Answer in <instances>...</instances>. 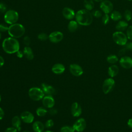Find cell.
Returning a JSON list of instances; mask_svg holds the SVG:
<instances>
[{
	"label": "cell",
	"instance_id": "1",
	"mask_svg": "<svg viewBox=\"0 0 132 132\" xmlns=\"http://www.w3.org/2000/svg\"><path fill=\"white\" fill-rule=\"evenodd\" d=\"M2 48L4 51L9 54L16 53L20 50V44L16 38L8 37L5 38L2 42Z\"/></svg>",
	"mask_w": 132,
	"mask_h": 132
},
{
	"label": "cell",
	"instance_id": "2",
	"mask_svg": "<svg viewBox=\"0 0 132 132\" xmlns=\"http://www.w3.org/2000/svg\"><path fill=\"white\" fill-rule=\"evenodd\" d=\"M75 19L78 24L82 26H89L93 21V15L90 11L80 9L75 14Z\"/></svg>",
	"mask_w": 132,
	"mask_h": 132
},
{
	"label": "cell",
	"instance_id": "3",
	"mask_svg": "<svg viewBox=\"0 0 132 132\" xmlns=\"http://www.w3.org/2000/svg\"><path fill=\"white\" fill-rule=\"evenodd\" d=\"M8 32L10 37L16 39L19 38L24 35L25 28L21 24L16 23L9 26Z\"/></svg>",
	"mask_w": 132,
	"mask_h": 132
},
{
	"label": "cell",
	"instance_id": "4",
	"mask_svg": "<svg viewBox=\"0 0 132 132\" xmlns=\"http://www.w3.org/2000/svg\"><path fill=\"white\" fill-rule=\"evenodd\" d=\"M45 94L42 89L39 87H32L28 90V95L33 101H38L42 100Z\"/></svg>",
	"mask_w": 132,
	"mask_h": 132
},
{
	"label": "cell",
	"instance_id": "5",
	"mask_svg": "<svg viewBox=\"0 0 132 132\" xmlns=\"http://www.w3.org/2000/svg\"><path fill=\"white\" fill-rule=\"evenodd\" d=\"M4 19L6 23L11 25L16 23L19 19V14L14 10H9L5 13Z\"/></svg>",
	"mask_w": 132,
	"mask_h": 132
},
{
	"label": "cell",
	"instance_id": "6",
	"mask_svg": "<svg viewBox=\"0 0 132 132\" xmlns=\"http://www.w3.org/2000/svg\"><path fill=\"white\" fill-rule=\"evenodd\" d=\"M112 39L114 42L119 45H125L127 42L126 35L122 31H117L112 35Z\"/></svg>",
	"mask_w": 132,
	"mask_h": 132
},
{
	"label": "cell",
	"instance_id": "7",
	"mask_svg": "<svg viewBox=\"0 0 132 132\" xmlns=\"http://www.w3.org/2000/svg\"><path fill=\"white\" fill-rule=\"evenodd\" d=\"M114 80L111 78H109L105 80L103 84V91L105 94H108L112 91L114 86Z\"/></svg>",
	"mask_w": 132,
	"mask_h": 132
},
{
	"label": "cell",
	"instance_id": "8",
	"mask_svg": "<svg viewBox=\"0 0 132 132\" xmlns=\"http://www.w3.org/2000/svg\"><path fill=\"white\" fill-rule=\"evenodd\" d=\"M100 7L102 11L105 13V14H108L112 11L113 6L111 1L108 0H104L101 2Z\"/></svg>",
	"mask_w": 132,
	"mask_h": 132
},
{
	"label": "cell",
	"instance_id": "9",
	"mask_svg": "<svg viewBox=\"0 0 132 132\" xmlns=\"http://www.w3.org/2000/svg\"><path fill=\"white\" fill-rule=\"evenodd\" d=\"M63 38V34L59 31H55L51 32L48 35V39L49 40L54 43H58L60 42Z\"/></svg>",
	"mask_w": 132,
	"mask_h": 132
},
{
	"label": "cell",
	"instance_id": "10",
	"mask_svg": "<svg viewBox=\"0 0 132 132\" xmlns=\"http://www.w3.org/2000/svg\"><path fill=\"white\" fill-rule=\"evenodd\" d=\"M73 127L75 131L77 132H82L86 128V122L84 119L80 118L75 121Z\"/></svg>",
	"mask_w": 132,
	"mask_h": 132
},
{
	"label": "cell",
	"instance_id": "11",
	"mask_svg": "<svg viewBox=\"0 0 132 132\" xmlns=\"http://www.w3.org/2000/svg\"><path fill=\"white\" fill-rule=\"evenodd\" d=\"M42 102L43 106L45 108L49 109L53 108L55 104V100L52 95H46L42 98Z\"/></svg>",
	"mask_w": 132,
	"mask_h": 132
},
{
	"label": "cell",
	"instance_id": "12",
	"mask_svg": "<svg viewBox=\"0 0 132 132\" xmlns=\"http://www.w3.org/2000/svg\"><path fill=\"white\" fill-rule=\"evenodd\" d=\"M69 70L71 73L75 76H80L83 74L82 68L77 64L73 63L70 64Z\"/></svg>",
	"mask_w": 132,
	"mask_h": 132
},
{
	"label": "cell",
	"instance_id": "13",
	"mask_svg": "<svg viewBox=\"0 0 132 132\" xmlns=\"http://www.w3.org/2000/svg\"><path fill=\"white\" fill-rule=\"evenodd\" d=\"M20 118L23 122L29 124L34 121V116L31 112L28 111H25L21 114Z\"/></svg>",
	"mask_w": 132,
	"mask_h": 132
},
{
	"label": "cell",
	"instance_id": "14",
	"mask_svg": "<svg viewBox=\"0 0 132 132\" xmlns=\"http://www.w3.org/2000/svg\"><path fill=\"white\" fill-rule=\"evenodd\" d=\"M41 88L44 93L47 95H53L55 94L56 90L52 86L45 83H42L41 85Z\"/></svg>",
	"mask_w": 132,
	"mask_h": 132
},
{
	"label": "cell",
	"instance_id": "15",
	"mask_svg": "<svg viewBox=\"0 0 132 132\" xmlns=\"http://www.w3.org/2000/svg\"><path fill=\"white\" fill-rule=\"evenodd\" d=\"M121 65L125 69H130L132 67V58L128 56H123L120 60Z\"/></svg>",
	"mask_w": 132,
	"mask_h": 132
},
{
	"label": "cell",
	"instance_id": "16",
	"mask_svg": "<svg viewBox=\"0 0 132 132\" xmlns=\"http://www.w3.org/2000/svg\"><path fill=\"white\" fill-rule=\"evenodd\" d=\"M63 17L67 20H72L75 16V13L72 9L69 7H65L62 11Z\"/></svg>",
	"mask_w": 132,
	"mask_h": 132
},
{
	"label": "cell",
	"instance_id": "17",
	"mask_svg": "<svg viewBox=\"0 0 132 132\" xmlns=\"http://www.w3.org/2000/svg\"><path fill=\"white\" fill-rule=\"evenodd\" d=\"M82 110L80 105L77 102H74L71 106V113L73 117H78L81 114Z\"/></svg>",
	"mask_w": 132,
	"mask_h": 132
},
{
	"label": "cell",
	"instance_id": "18",
	"mask_svg": "<svg viewBox=\"0 0 132 132\" xmlns=\"http://www.w3.org/2000/svg\"><path fill=\"white\" fill-rule=\"evenodd\" d=\"M52 71L55 74H61L64 72L65 67L62 63H56L52 67Z\"/></svg>",
	"mask_w": 132,
	"mask_h": 132
},
{
	"label": "cell",
	"instance_id": "19",
	"mask_svg": "<svg viewBox=\"0 0 132 132\" xmlns=\"http://www.w3.org/2000/svg\"><path fill=\"white\" fill-rule=\"evenodd\" d=\"M44 125L40 121H35L32 124V129L34 132H43L44 129Z\"/></svg>",
	"mask_w": 132,
	"mask_h": 132
},
{
	"label": "cell",
	"instance_id": "20",
	"mask_svg": "<svg viewBox=\"0 0 132 132\" xmlns=\"http://www.w3.org/2000/svg\"><path fill=\"white\" fill-rule=\"evenodd\" d=\"M23 53L25 57L28 60H32L34 55L33 51L31 47H30L29 46H26L23 50Z\"/></svg>",
	"mask_w": 132,
	"mask_h": 132
},
{
	"label": "cell",
	"instance_id": "21",
	"mask_svg": "<svg viewBox=\"0 0 132 132\" xmlns=\"http://www.w3.org/2000/svg\"><path fill=\"white\" fill-rule=\"evenodd\" d=\"M11 123L13 127L15 128L18 131H20L21 127V119L18 116H14L12 118Z\"/></svg>",
	"mask_w": 132,
	"mask_h": 132
},
{
	"label": "cell",
	"instance_id": "22",
	"mask_svg": "<svg viewBox=\"0 0 132 132\" xmlns=\"http://www.w3.org/2000/svg\"><path fill=\"white\" fill-rule=\"evenodd\" d=\"M128 24L125 21H119L116 26V28L118 31H122L127 28Z\"/></svg>",
	"mask_w": 132,
	"mask_h": 132
},
{
	"label": "cell",
	"instance_id": "23",
	"mask_svg": "<svg viewBox=\"0 0 132 132\" xmlns=\"http://www.w3.org/2000/svg\"><path fill=\"white\" fill-rule=\"evenodd\" d=\"M119 68L117 65H112L110 67H109L108 69V74L111 77H113L115 76H116L118 73H119Z\"/></svg>",
	"mask_w": 132,
	"mask_h": 132
},
{
	"label": "cell",
	"instance_id": "24",
	"mask_svg": "<svg viewBox=\"0 0 132 132\" xmlns=\"http://www.w3.org/2000/svg\"><path fill=\"white\" fill-rule=\"evenodd\" d=\"M78 23L76 22V21H70L68 25V30L71 32H75L78 29Z\"/></svg>",
	"mask_w": 132,
	"mask_h": 132
},
{
	"label": "cell",
	"instance_id": "25",
	"mask_svg": "<svg viewBox=\"0 0 132 132\" xmlns=\"http://www.w3.org/2000/svg\"><path fill=\"white\" fill-rule=\"evenodd\" d=\"M84 6L85 9L90 11L94 7V3L93 0H84Z\"/></svg>",
	"mask_w": 132,
	"mask_h": 132
},
{
	"label": "cell",
	"instance_id": "26",
	"mask_svg": "<svg viewBox=\"0 0 132 132\" xmlns=\"http://www.w3.org/2000/svg\"><path fill=\"white\" fill-rule=\"evenodd\" d=\"M122 15L118 11H113L110 14V18L114 21H118L122 19Z\"/></svg>",
	"mask_w": 132,
	"mask_h": 132
},
{
	"label": "cell",
	"instance_id": "27",
	"mask_svg": "<svg viewBox=\"0 0 132 132\" xmlns=\"http://www.w3.org/2000/svg\"><path fill=\"white\" fill-rule=\"evenodd\" d=\"M36 114L39 117H43L46 114L48 111L46 108L42 107H38L36 110Z\"/></svg>",
	"mask_w": 132,
	"mask_h": 132
},
{
	"label": "cell",
	"instance_id": "28",
	"mask_svg": "<svg viewBox=\"0 0 132 132\" xmlns=\"http://www.w3.org/2000/svg\"><path fill=\"white\" fill-rule=\"evenodd\" d=\"M107 61L111 64H114L118 61V58L114 55H110L107 58Z\"/></svg>",
	"mask_w": 132,
	"mask_h": 132
},
{
	"label": "cell",
	"instance_id": "29",
	"mask_svg": "<svg viewBox=\"0 0 132 132\" xmlns=\"http://www.w3.org/2000/svg\"><path fill=\"white\" fill-rule=\"evenodd\" d=\"M75 130L74 127L70 126H63L60 128V132H74Z\"/></svg>",
	"mask_w": 132,
	"mask_h": 132
},
{
	"label": "cell",
	"instance_id": "30",
	"mask_svg": "<svg viewBox=\"0 0 132 132\" xmlns=\"http://www.w3.org/2000/svg\"><path fill=\"white\" fill-rule=\"evenodd\" d=\"M124 17L127 21H129L132 19V13L129 10H126L124 13Z\"/></svg>",
	"mask_w": 132,
	"mask_h": 132
},
{
	"label": "cell",
	"instance_id": "31",
	"mask_svg": "<svg viewBox=\"0 0 132 132\" xmlns=\"http://www.w3.org/2000/svg\"><path fill=\"white\" fill-rule=\"evenodd\" d=\"M109 16L108 14H105L102 18V22L104 25H107L109 22Z\"/></svg>",
	"mask_w": 132,
	"mask_h": 132
},
{
	"label": "cell",
	"instance_id": "32",
	"mask_svg": "<svg viewBox=\"0 0 132 132\" xmlns=\"http://www.w3.org/2000/svg\"><path fill=\"white\" fill-rule=\"evenodd\" d=\"M126 36L127 39L132 40V26H129L127 27L126 30Z\"/></svg>",
	"mask_w": 132,
	"mask_h": 132
},
{
	"label": "cell",
	"instance_id": "33",
	"mask_svg": "<svg viewBox=\"0 0 132 132\" xmlns=\"http://www.w3.org/2000/svg\"><path fill=\"white\" fill-rule=\"evenodd\" d=\"M38 38L41 41H45L48 39V36L45 33H40L38 35Z\"/></svg>",
	"mask_w": 132,
	"mask_h": 132
},
{
	"label": "cell",
	"instance_id": "34",
	"mask_svg": "<svg viewBox=\"0 0 132 132\" xmlns=\"http://www.w3.org/2000/svg\"><path fill=\"white\" fill-rule=\"evenodd\" d=\"M54 121H53V120L49 119L46 121L44 126L46 128H50L54 126Z\"/></svg>",
	"mask_w": 132,
	"mask_h": 132
},
{
	"label": "cell",
	"instance_id": "35",
	"mask_svg": "<svg viewBox=\"0 0 132 132\" xmlns=\"http://www.w3.org/2000/svg\"><path fill=\"white\" fill-rule=\"evenodd\" d=\"M92 15L93 16H94L96 18H99L102 16V13L100 10H96L93 12Z\"/></svg>",
	"mask_w": 132,
	"mask_h": 132
},
{
	"label": "cell",
	"instance_id": "36",
	"mask_svg": "<svg viewBox=\"0 0 132 132\" xmlns=\"http://www.w3.org/2000/svg\"><path fill=\"white\" fill-rule=\"evenodd\" d=\"M23 43L26 46H29L30 43V39L28 36H25L23 38Z\"/></svg>",
	"mask_w": 132,
	"mask_h": 132
},
{
	"label": "cell",
	"instance_id": "37",
	"mask_svg": "<svg viewBox=\"0 0 132 132\" xmlns=\"http://www.w3.org/2000/svg\"><path fill=\"white\" fill-rule=\"evenodd\" d=\"M7 9V6L3 3H0V12H6Z\"/></svg>",
	"mask_w": 132,
	"mask_h": 132
},
{
	"label": "cell",
	"instance_id": "38",
	"mask_svg": "<svg viewBox=\"0 0 132 132\" xmlns=\"http://www.w3.org/2000/svg\"><path fill=\"white\" fill-rule=\"evenodd\" d=\"M9 27L5 25L4 24H0V31L1 32H5L6 31H8Z\"/></svg>",
	"mask_w": 132,
	"mask_h": 132
},
{
	"label": "cell",
	"instance_id": "39",
	"mask_svg": "<svg viewBox=\"0 0 132 132\" xmlns=\"http://www.w3.org/2000/svg\"><path fill=\"white\" fill-rule=\"evenodd\" d=\"M124 46V47L126 49V50L132 51V42H127Z\"/></svg>",
	"mask_w": 132,
	"mask_h": 132
},
{
	"label": "cell",
	"instance_id": "40",
	"mask_svg": "<svg viewBox=\"0 0 132 132\" xmlns=\"http://www.w3.org/2000/svg\"><path fill=\"white\" fill-rule=\"evenodd\" d=\"M4 132H18V130L14 127H10L6 128Z\"/></svg>",
	"mask_w": 132,
	"mask_h": 132
},
{
	"label": "cell",
	"instance_id": "41",
	"mask_svg": "<svg viewBox=\"0 0 132 132\" xmlns=\"http://www.w3.org/2000/svg\"><path fill=\"white\" fill-rule=\"evenodd\" d=\"M48 112H49V113H50L51 115L54 116V115L58 113V111H57V110L56 109L51 108L50 109V110H49V111H48Z\"/></svg>",
	"mask_w": 132,
	"mask_h": 132
},
{
	"label": "cell",
	"instance_id": "42",
	"mask_svg": "<svg viewBox=\"0 0 132 132\" xmlns=\"http://www.w3.org/2000/svg\"><path fill=\"white\" fill-rule=\"evenodd\" d=\"M126 51H127V50H126V49L125 47H124V48L121 49V50L119 51V53H118L119 55H120V56H122V55H124V54H125Z\"/></svg>",
	"mask_w": 132,
	"mask_h": 132
},
{
	"label": "cell",
	"instance_id": "43",
	"mask_svg": "<svg viewBox=\"0 0 132 132\" xmlns=\"http://www.w3.org/2000/svg\"><path fill=\"white\" fill-rule=\"evenodd\" d=\"M16 54L17 57H19V58H22L23 56H24V55L23 52H22V51H20V50H19V51H18V52L16 53Z\"/></svg>",
	"mask_w": 132,
	"mask_h": 132
},
{
	"label": "cell",
	"instance_id": "44",
	"mask_svg": "<svg viewBox=\"0 0 132 132\" xmlns=\"http://www.w3.org/2000/svg\"><path fill=\"white\" fill-rule=\"evenodd\" d=\"M4 116V111L3 109L0 107V120H1Z\"/></svg>",
	"mask_w": 132,
	"mask_h": 132
},
{
	"label": "cell",
	"instance_id": "45",
	"mask_svg": "<svg viewBox=\"0 0 132 132\" xmlns=\"http://www.w3.org/2000/svg\"><path fill=\"white\" fill-rule=\"evenodd\" d=\"M4 63H5V61L3 57L0 55V68H1L4 65Z\"/></svg>",
	"mask_w": 132,
	"mask_h": 132
},
{
	"label": "cell",
	"instance_id": "46",
	"mask_svg": "<svg viewBox=\"0 0 132 132\" xmlns=\"http://www.w3.org/2000/svg\"><path fill=\"white\" fill-rule=\"evenodd\" d=\"M127 124L130 128H132V119H130L128 120L127 122Z\"/></svg>",
	"mask_w": 132,
	"mask_h": 132
},
{
	"label": "cell",
	"instance_id": "47",
	"mask_svg": "<svg viewBox=\"0 0 132 132\" xmlns=\"http://www.w3.org/2000/svg\"><path fill=\"white\" fill-rule=\"evenodd\" d=\"M93 1L96 2H102L103 0H93Z\"/></svg>",
	"mask_w": 132,
	"mask_h": 132
},
{
	"label": "cell",
	"instance_id": "48",
	"mask_svg": "<svg viewBox=\"0 0 132 132\" xmlns=\"http://www.w3.org/2000/svg\"><path fill=\"white\" fill-rule=\"evenodd\" d=\"M44 132H53V131H51V130H46V131H44Z\"/></svg>",
	"mask_w": 132,
	"mask_h": 132
},
{
	"label": "cell",
	"instance_id": "49",
	"mask_svg": "<svg viewBox=\"0 0 132 132\" xmlns=\"http://www.w3.org/2000/svg\"><path fill=\"white\" fill-rule=\"evenodd\" d=\"M23 132H30L29 131H28V130H24Z\"/></svg>",
	"mask_w": 132,
	"mask_h": 132
},
{
	"label": "cell",
	"instance_id": "50",
	"mask_svg": "<svg viewBox=\"0 0 132 132\" xmlns=\"http://www.w3.org/2000/svg\"><path fill=\"white\" fill-rule=\"evenodd\" d=\"M1 36H2V34H1V31H0V39L1 38Z\"/></svg>",
	"mask_w": 132,
	"mask_h": 132
},
{
	"label": "cell",
	"instance_id": "51",
	"mask_svg": "<svg viewBox=\"0 0 132 132\" xmlns=\"http://www.w3.org/2000/svg\"><path fill=\"white\" fill-rule=\"evenodd\" d=\"M1 100H2V98H1V94H0V102H1Z\"/></svg>",
	"mask_w": 132,
	"mask_h": 132
},
{
	"label": "cell",
	"instance_id": "52",
	"mask_svg": "<svg viewBox=\"0 0 132 132\" xmlns=\"http://www.w3.org/2000/svg\"><path fill=\"white\" fill-rule=\"evenodd\" d=\"M128 1H132V0H128Z\"/></svg>",
	"mask_w": 132,
	"mask_h": 132
}]
</instances>
